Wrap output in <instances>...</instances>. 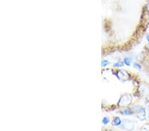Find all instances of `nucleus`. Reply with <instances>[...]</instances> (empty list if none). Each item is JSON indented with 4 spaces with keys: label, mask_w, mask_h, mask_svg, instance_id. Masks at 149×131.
Returning <instances> with one entry per match:
<instances>
[{
    "label": "nucleus",
    "mask_w": 149,
    "mask_h": 131,
    "mask_svg": "<svg viewBox=\"0 0 149 131\" xmlns=\"http://www.w3.org/2000/svg\"><path fill=\"white\" fill-rule=\"evenodd\" d=\"M132 101V97L130 95L125 94L123 95V96L120 98V100L119 101V105L121 107H127L131 103Z\"/></svg>",
    "instance_id": "1"
},
{
    "label": "nucleus",
    "mask_w": 149,
    "mask_h": 131,
    "mask_svg": "<svg viewBox=\"0 0 149 131\" xmlns=\"http://www.w3.org/2000/svg\"><path fill=\"white\" fill-rule=\"evenodd\" d=\"M120 127L124 130H133L134 128V122H133V121L131 120H128V119H124V120L122 121V123Z\"/></svg>",
    "instance_id": "2"
},
{
    "label": "nucleus",
    "mask_w": 149,
    "mask_h": 131,
    "mask_svg": "<svg viewBox=\"0 0 149 131\" xmlns=\"http://www.w3.org/2000/svg\"><path fill=\"white\" fill-rule=\"evenodd\" d=\"M112 125L114 127H118V126H121L122 123L121 119H120L119 116H115L113 119V120L112 121Z\"/></svg>",
    "instance_id": "3"
},
{
    "label": "nucleus",
    "mask_w": 149,
    "mask_h": 131,
    "mask_svg": "<svg viewBox=\"0 0 149 131\" xmlns=\"http://www.w3.org/2000/svg\"><path fill=\"white\" fill-rule=\"evenodd\" d=\"M121 113L122 115H131L134 113V112L133 111V110H132V109L127 107V108L124 109Z\"/></svg>",
    "instance_id": "4"
},
{
    "label": "nucleus",
    "mask_w": 149,
    "mask_h": 131,
    "mask_svg": "<svg viewBox=\"0 0 149 131\" xmlns=\"http://www.w3.org/2000/svg\"><path fill=\"white\" fill-rule=\"evenodd\" d=\"M123 62L127 66H131V62H132V58L131 57H125L123 60Z\"/></svg>",
    "instance_id": "5"
},
{
    "label": "nucleus",
    "mask_w": 149,
    "mask_h": 131,
    "mask_svg": "<svg viewBox=\"0 0 149 131\" xmlns=\"http://www.w3.org/2000/svg\"><path fill=\"white\" fill-rule=\"evenodd\" d=\"M124 62H117L113 64V67L114 68H119V67H122V66H124Z\"/></svg>",
    "instance_id": "6"
},
{
    "label": "nucleus",
    "mask_w": 149,
    "mask_h": 131,
    "mask_svg": "<svg viewBox=\"0 0 149 131\" xmlns=\"http://www.w3.org/2000/svg\"><path fill=\"white\" fill-rule=\"evenodd\" d=\"M109 121H110L109 118L108 117V116H105V117L103 119L102 123H103V124H104V125H107V124L109 123Z\"/></svg>",
    "instance_id": "7"
},
{
    "label": "nucleus",
    "mask_w": 149,
    "mask_h": 131,
    "mask_svg": "<svg viewBox=\"0 0 149 131\" xmlns=\"http://www.w3.org/2000/svg\"><path fill=\"white\" fill-rule=\"evenodd\" d=\"M141 131H149V123H146L145 125H144Z\"/></svg>",
    "instance_id": "8"
},
{
    "label": "nucleus",
    "mask_w": 149,
    "mask_h": 131,
    "mask_svg": "<svg viewBox=\"0 0 149 131\" xmlns=\"http://www.w3.org/2000/svg\"><path fill=\"white\" fill-rule=\"evenodd\" d=\"M133 66H134V68H136V70H141L142 69L141 66L139 64H138L137 62H134L133 64Z\"/></svg>",
    "instance_id": "9"
},
{
    "label": "nucleus",
    "mask_w": 149,
    "mask_h": 131,
    "mask_svg": "<svg viewBox=\"0 0 149 131\" xmlns=\"http://www.w3.org/2000/svg\"><path fill=\"white\" fill-rule=\"evenodd\" d=\"M109 64V62L107 60H103L102 62V67H105V66H107Z\"/></svg>",
    "instance_id": "10"
},
{
    "label": "nucleus",
    "mask_w": 149,
    "mask_h": 131,
    "mask_svg": "<svg viewBox=\"0 0 149 131\" xmlns=\"http://www.w3.org/2000/svg\"><path fill=\"white\" fill-rule=\"evenodd\" d=\"M146 40H148V42H149V33H148V34H147V35H146Z\"/></svg>",
    "instance_id": "11"
},
{
    "label": "nucleus",
    "mask_w": 149,
    "mask_h": 131,
    "mask_svg": "<svg viewBox=\"0 0 149 131\" xmlns=\"http://www.w3.org/2000/svg\"><path fill=\"white\" fill-rule=\"evenodd\" d=\"M148 119H149V113H148Z\"/></svg>",
    "instance_id": "12"
}]
</instances>
